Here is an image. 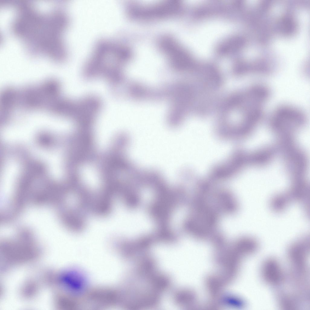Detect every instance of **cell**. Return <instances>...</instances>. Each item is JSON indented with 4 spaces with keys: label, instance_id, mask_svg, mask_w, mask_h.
<instances>
[{
    "label": "cell",
    "instance_id": "1",
    "mask_svg": "<svg viewBox=\"0 0 310 310\" xmlns=\"http://www.w3.org/2000/svg\"><path fill=\"white\" fill-rule=\"evenodd\" d=\"M177 2L171 1L147 7L135 6L131 11L134 17L141 19H149L162 17L173 14L177 11Z\"/></svg>",
    "mask_w": 310,
    "mask_h": 310
},
{
    "label": "cell",
    "instance_id": "2",
    "mask_svg": "<svg viewBox=\"0 0 310 310\" xmlns=\"http://www.w3.org/2000/svg\"><path fill=\"white\" fill-rule=\"evenodd\" d=\"M309 236H303L294 242L289 248V257L295 268H306V259L309 249Z\"/></svg>",
    "mask_w": 310,
    "mask_h": 310
},
{
    "label": "cell",
    "instance_id": "3",
    "mask_svg": "<svg viewBox=\"0 0 310 310\" xmlns=\"http://www.w3.org/2000/svg\"><path fill=\"white\" fill-rule=\"evenodd\" d=\"M114 197L104 189L93 192L91 213L98 216H104L109 214L112 210Z\"/></svg>",
    "mask_w": 310,
    "mask_h": 310
},
{
    "label": "cell",
    "instance_id": "4",
    "mask_svg": "<svg viewBox=\"0 0 310 310\" xmlns=\"http://www.w3.org/2000/svg\"><path fill=\"white\" fill-rule=\"evenodd\" d=\"M262 275L264 280L272 285H277L282 281L283 275L280 266L275 259H270L264 263L262 269Z\"/></svg>",
    "mask_w": 310,
    "mask_h": 310
},
{
    "label": "cell",
    "instance_id": "5",
    "mask_svg": "<svg viewBox=\"0 0 310 310\" xmlns=\"http://www.w3.org/2000/svg\"><path fill=\"white\" fill-rule=\"evenodd\" d=\"M293 202L287 191L276 194L273 196L270 201L272 210L276 213L283 212Z\"/></svg>",
    "mask_w": 310,
    "mask_h": 310
}]
</instances>
